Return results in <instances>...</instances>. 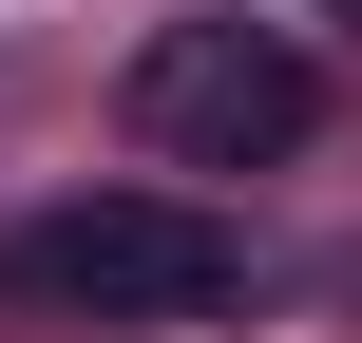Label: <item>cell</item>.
I'll return each mask as SVG.
<instances>
[{
	"instance_id": "6da1fadb",
	"label": "cell",
	"mask_w": 362,
	"mask_h": 343,
	"mask_svg": "<svg viewBox=\"0 0 362 343\" xmlns=\"http://www.w3.org/2000/svg\"><path fill=\"white\" fill-rule=\"evenodd\" d=\"M229 286H248V248L191 191H57V210L0 229V306L19 325H210Z\"/></svg>"
},
{
	"instance_id": "7a4b0ae2",
	"label": "cell",
	"mask_w": 362,
	"mask_h": 343,
	"mask_svg": "<svg viewBox=\"0 0 362 343\" xmlns=\"http://www.w3.org/2000/svg\"><path fill=\"white\" fill-rule=\"evenodd\" d=\"M134 134L172 172H286L325 134V57L267 38V19H153L134 38Z\"/></svg>"
},
{
	"instance_id": "3957f363",
	"label": "cell",
	"mask_w": 362,
	"mask_h": 343,
	"mask_svg": "<svg viewBox=\"0 0 362 343\" xmlns=\"http://www.w3.org/2000/svg\"><path fill=\"white\" fill-rule=\"evenodd\" d=\"M325 19H362V0H325Z\"/></svg>"
}]
</instances>
